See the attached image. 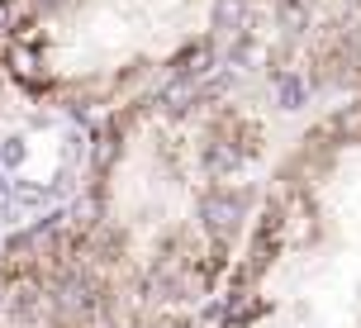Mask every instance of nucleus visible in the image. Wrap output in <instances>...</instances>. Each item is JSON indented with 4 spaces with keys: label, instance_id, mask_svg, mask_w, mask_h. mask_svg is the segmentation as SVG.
Wrapping results in <instances>:
<instances>
[{
    "label": "nucleus",
    "instance_id": "nucleus-1",
    "mask_svg": "<svg viewBox=\"0 0 361 328\" xmlns=\"http://www.w3.org/2000/svg\"><path fill=\"white\" fill-rule=\"evenodd\" d=\"M262 157L267 128L233 67L138 100L100 143L95 219L76 233L105 305L119 291L147 310L209 300L267 209Z\"/></svg>",
    "mask_w": 361,
    "mask_h": 328
},
{
    "label": "nucleus",
    "instance_id": "nucleus-5",
    "mask_svg": "<svg viewBox=\"0 0 361 328\" xmlns=\"http://www.w3.org/2000/svg\"><path fill=\"white\" fill-rule=\"evenodd\" d=\"M0 5H5V0H0Z\"/></svg>",
    "mask_w": 361,
    "mask_h": 328
},
{
    "label": "nucleus",
    "instance_id": "nucleus-3",
    "mask_svg": "<svg viewBox=\"0 0 361 328\" xmlns=\"http://www.w3.org/2000/svg\"><path fill=\"white\" fill-rule=\"evenodd\" d=\"M267 10L295 34V43H300L305 53H314L343 19L357 15L361 0H267Z\"/></svg>",
    "mask_w": 361,
    "mask_h": 328
},
{
    "label": "nucleus",
    "instance_id": "nucleus-4",
    "mask_svg": "<svg viewBox=\"0 0 361 328\" xmlns=\"http://www.w3.org/2000/svg\"><path fill=\"white\" fill-rule=\"evenodd\" d=\"M309 72H319L328 86H343L357 95L361 91V10L343 19L333 34L309 53Z\"/></svg>",
    "mask_w": 361,
    "mask_h": 328
},
{
    "label": "nucleus",
    "instance_id": "nucleus-2",
    "mask_svg": "<svg viewBox=\"0 0 361 328\" xmlns=\"http://www.w3.org/2000/svg\"><path fill=\"white\" fill-rule=\"evenodd\" d=\"M267 0H10L5 67L72 114L200 81L243 57Z\"/></svg>",
    "mask_w": 361,
    "mask_h": 328
}]
</instances>
